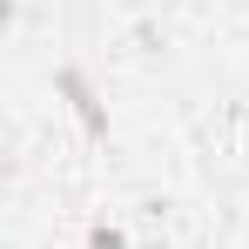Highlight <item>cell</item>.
<instances>
[{
	"mask_svg": "<svg viewBox=\"0 0 249 249\" xmlns=\"http://www.w3.org/2000/svg\"><path fill=\"white\" fill-rule=\"evenodd\" d=\"M54 81H61V94L74 101V115H81V122H88V135H108V115H101V101H94V88L81 81V68H61Z\"/></svg>",
	"mask_w": 249,
	"mask_h": 249,
	"instance_id": "obj_1",
	"label": "cell"
},
{
	"mask_svg": "<svg viewBox=\"0 0 249 249\" xmlns=\"http://www.w3.org/2000/svg\"><path fill=\"white\" fill-rule=\"evenodd\" d=\"M88 249H128L122 229H108V222H94V236H88Z\"/></svg>",
	"mask_w": 249,
	"mask_h": 249,
	"instance_id": "obj_2",
	"label": "cell"
}]
</instances>
